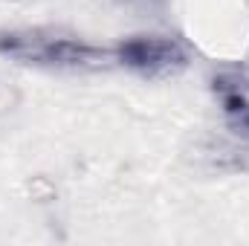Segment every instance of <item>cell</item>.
<instances>
[{"label":"cell","instance_id":"cell-3","mask_svg":"<svg viewBox=\"0 0 249 246\" xmlns=\"http://www.w3.org/2000/svg\"><path fill=\"white\" fill-rule=\"evenodd\" d=\"M212 93L229 122V130L249 139V72H217Z\"/></svg>","mask_w":249,"mask_h":246},{"label":"cell","instance_id":"cell-4","mask_svg":"<svg viewBox=\"0 0 249 246\" xmlns=\"http://www.w3.org/2000/svg\"><path fill=\"white\" fill-rule=\"evenodd\" d=\"M122 6H130V9H139V12H157L165 6V0H119Z\"/></svg>","mask_w":249,"mask_h":246},{"label":"cell","instance_id":"cell-2","mask_svg":"<svg viewBox=\"0 0 249 246\" xmlns=\"http://www.w3.org/2000/svg\"><path fill=\"white\" fill-rule=\"evenodd\" d=\"M116 64L148 78V81H165L186 72L191 64V53L180 38L171 35H130L113 47Z\"/></svg>","mask_w":249,"mask_h":246},{"label":"cell","instance_id":"cell-1","mask_svg":"<svg viewBox=\"0 0 249 246\" xmlns=\"http://www.w3.org/2000/svg\"><path fill=\"white\" fill-rule=\"evenodd\" d=\"M0 55L15 64L64 72H96L116 64L113 47L93 44L55 26H20L0 32Z\"/></svg>","mask_w":249,"mask_h":246}]
</instances>
